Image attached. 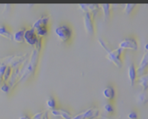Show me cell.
Listing matches in <instances>:
<instances>
[{
  "label": "cell",
  "mask_w": 148,
  "mask_h": 119,
  "mask_svg": "<svg viewBox=\"0 0 148 119\" xmlns=\"http://www.w3.org/2000/svg\"><path fill=\"white\" fill-rule=\"evenodd\" d=\"M25 30H26V28L23 27V28H20L19 30H17L16 32H14L12 34V40H14L16 43H18V44L23 43L24 42L23 36H24Z\"/></svg>",
  "instance_id": "cell-12"
},
{
  "label": "cell",
  "mask_w": 148,
  "mask_h": 119,
  "mask_svg": "<svg viewBox=\"0 0 148 119\" xmlns=\"http://www.w3.org/2000/svg\"><path fill=\"white\" fill-rule=\"evenodd\" d=\"M46 105L49 109L50 110H54L56 109V99L53 98V97H50L47 99L46 101Z\"/></svg>",
  "instance_id": "cell-20"
},
{
  "label": "cell",
  "mask_w": 148,
  "mask_h": 119,
  "mask_svg": "<svg viewBox=\"0 0 148 119\" xmlns=\"http://www.w3.org/2000/svg\"><path fill=\"white\" fill-rule=\"evenodd\" d=\"M136 101L138 104H147V95L146 93V91H140L137 94L136 97Z\"/></svg>",
  "instance_id": "cell-17"
},
{
  "label": "cell",
  "mask_w": 148,
  "mask_h": 119,
  "mask_svg": "<svg viewBox=\"0 0 148 119\" xmlns=\"http://www.w3.org/2000/svg\"><path fill=\"white\" fill-rule=\"evenodd\" d=\"M127 76H128V79L130 81V84L131 86H134L136 80H137V72H136V67L135 65L131 63L128 66V69H127Z\"/></svg>",
  "instance_id": "cell-9"
},
{
  "label": "cell",
  "mask_w": 148,
  "mask_h": 119,
  "mask_svg": "<svg viewBox=\"0 0 148 119\" xmlns=\"http://www.w3.org/2000/svg\"><path fill=\"white\" fill-rule=\"evenodd\" d=\"M19 119H30V118L29 117V116H27V115H22Z\"/></svg>",
  "instance_id": "cell-28"
},
{
  "label": "cell",
  "mask_w": 148,
  "mask_h": 119,
  "mask_svg": "<svg viewBox=\"0 0 148 119\" xmlns=\"http://www.w3.org/2000/svg\"><path fill=\"white\" fill-rule=\"evenodd\" d=\"M102 94H103V97L106 99L113 100L115 98V90H114V88L113 86L108 85L107 87L104 88V90L102 91Z\"/></svg>",
  "instance_id": "cell-13"
},
{
  "label": "cell",
  "mask_w": 148,
  "mask_h": 119,
  "mask_svg": "<svg viewBox=\"0 0 148 119\" xmlns=\"http://www.w3.org/2000/svg\"><path fill=\"white\" fill-rule=\"evenodd\" d=\"M83 24H84V29L88 35L92 36L95 34V24L94 19L92 17V14L90 13H84L83 16Z\"/></svg>",
  "instance_id": "cell-4"
},
{
  "label": "cell",
  "mask_w": 148,
  "mask_h": 119,
  "mask_svg": "<svg viewBox=\"0 0 148 119\" xmlns=\"http://www.w3.org/2000/svg\"><path fill=\"white\" fill-rule=\"evenodd\" d=\"M135 6H136V4H134V3H127V4H126L125 9H124V13H125V15L129 16V15L132 13V11L134 10Z\"/></svg>",
  "instance_id": "cell-21"
},
{
  "label": "cell",
  "mask_w": 148,
  "mask_h": 119,
  "mask_svg": "<svg viewBox=\"0 0 148 119\" xmlns=\"http://www.w3.org/2000/svg\"><path fill=\"white\" fill-rule=\"evenodd\" d=\"M55 33H56V37L62 42H67L72 37L73 30L69 26H68L66 24H62V25H60L56 28Z\"/></svg>",
  "instance_id": "cell-2"
},
{
  "label": "cell",
  "mask_w": 148,
  "mask_h": 119,
  "mask_svg": "<svg viewBox=\"0 0 148 119\" xmlns=\"http://www.w3.org/2000/svg\"><path fill=\"white\" fill-rule=\"evenodd\" d=\"M79 9L82 10L84 13H93V17H95L100 9V5L96 3H81L79 4Z\"/></svg>",
  "instance_id": "cell-8"
},
{
  "label": "cell",
  "mask_w": 148,
  "mask_h": 119,
  "mask_svg": "<svg viewBox=\"0 0 148 119\" xmlns=\"http://www.w3.org/2000/svg\"><path fill=\"white\" fill-rule=\"evenodd\" d=\"M127 118L128 119H138V114L136 111H130L128 114H127Z\"/></svg>",
  "instance_id": "cell-25"
},
{
  "label": "cell",
  "mask_w": 148,
  "mask_h": 119,
  "mask_svg": "<svg viewBox=\"0 0 148 119\" xmlns=\"http://www.w3.org/2000/svg\"><path fill=\"white\" fill-rule=\"evenodd\" d=\"M147 65H148V53L146 52L142 57V59L140 60L138 68L136 69V72H137V77H140L143 75H146L147 72Z\"/></svg>",
  "instance_id": "cell-7"
},
{
  "label": "cell",
  "mask_w": 148,
  "mask_h": 119,
  "mask_svg": "<svg viewBox=\"0 0 148 119\" xmlns=\"http://www.w3.org/2000/svg\"><path fill=\"white\" fill-rule=\"evenodd\" d=\"M36 30V36L38 37H45V36H47V34H48V32H49V30H48V27H46V26H43V27H40V28H38V29H36V30Z\"/></svg>",
  "instance_id": "cell-19"
},
{
  "label": "cell",
  "mask_w": 148,
  "mask_h": 119,
  "mask_svg": "<svg viewBox=\"0 0 148 119\" xmlns=\"http://www.w3.org/2000/svg\"><path fill=\"white\" fill-rule=\"evenodd\" d=\"M121 50H131V51H138L139 44L138 41L134 37H127L121 41L119 44V47Z\"/></svg>",
  "instance_id": "cell-3"
},
{
  "label": "cell",
  "mask_w": 148,
  "mask_h": 119,
  "mask_svg": "<svg viewBox=\"0 0 148 119\" xmlns=\"http://www.w3.org/2000/svg\"><path fill=\"white\" fill-rule=\"evenodd\" d=\"M12 71H13V69L10 66V65H7L5 71H4V73H3V83H7L10 79V77H11V74H12Z\"/></svg>",
  "instance_id": "cell-18"
},
{
  "label": "cell",
  "mask_w": 148,
  "mask_h": 119,
  "mask_svg": "<svg viewBox=\"0 0 148 119\" xmlns=\"http://www.w3.org/2000/svg\"><path fill=\"white\" fill-rule=\"evenodd\" d=\"M0 36L3 37L9 40H12V33L7 29L6 26L0 24Z\"/></svg>",
  "instance_id": "cell-16"
},
{
  "label": "cell",
  "mask_w": 148,
  "mask_h": 119,
  "mask_svg": "<svg viewBox=\"0 0 148 119\" xmlns=\"http://www.w3.org/2000/svg\"><path fill=\"white\" fill-rule=\"evenodd\" d=\"M147 47H148V44H147L145 45V51H147Z\"/></svg>",
  "instance_id": "cell-29"
},
{
  "label": "cell",
  "mask_w": 148,
  "mask_h": 119,
  "mask_svg": "<svg viewBox=\"0 0 148 119\" xmlns=\"http://www.w3.org/2000/svg\"><path fill=\"white\" fill-rule=\"evenodd\" d=\"M24 42L27 43L28 44L31 46H35L37 43L38 37L36 34V30L32 28L26 29L24 31V36H23Z\"/></svg>",
  "instance_id": "cell-5"
},
{
  "label": "cell",
  "mask_w": 148,
  "mask_h": 119,
  "mask_svg": "<svg viewBox=\"0 0 148 119\" xmlns=\"http://www.w3.org/2000/svg\"><path fill=\"white\" fill-rule=\"evenodd\" d=\"M103 110H104V111H105L106 113H108V114H112V113H114V107L113 106L112 104H104V106H103Z\"/></svg>",
  "instance_id": "cell-23"
},
{
  "label": "cell",
  "mask_w": 148,
  "mask_h": 119,
  "mask_svg": "<svg viewBox=\"0 0 148 119\" xmlns=\"http://www.w3.org/2000/svg\"><path fill=\"white\" fill-rule=\"evenodd\" d=\"M51 114L55 117H59L63 119H71L72 116L69 111L62 109H54L51 110Z\"/></svg>",
  "instance_id": "cell-11"
},
{
  "label": "cell",
  "mask_w": 148,
  "mask_h": 119,
  "mask_svg": "<svg viewBox=\"0 0 148 119\" xmlns=\"http://www.w3.org/2000/svg\"><path fill=\"white\" fill-rule=\"evenodd\" d=\"M101 8L103 12V18L104 21H108L110 18V15H111V4L109 3H102L101 5Z\"/></svg>",
  "instance_id": "cell-14"
},
{
  "label": "cell",
  "mask_w": 148,
  "mask_h": 119,
  "mask_svg": "<svg viewBox=\"0 0 148 119\" xmlns=\"http://www.w3.org/2000/svg\"><path fill=\"white\" fill-rule=\"evenodd\" d=\"M99 43L101 44V45L103 47V49L106 51L107 52V57L109 61H111L113 64H114L118 68H121L123 64H122V60H121V53H122V50H121L120 48L115 49L114 51L111 50L109 48V46L107 44V43L101 37L98 38Z\"/></svg>",
  "instance_id": "cell-1"
},
{
  "label": "cell",
  "mask_w": 148,
  "mask_h": 119,
  "mask_svg": "<svg viewBox=\"0 0 148 119\" xmlns=\"http://www.w3.org/2000/svg\"><path fill=\"white\" fill-rule=\"evenodd\" d=\"M137 81H138L139 84L142 87L143 91H147V90L148 88L147 74L143 75V76H140V77H137Z\"/></svg>",
  "instance_id": "cell-15"
},
{
  "label": "cell",
  "mask_w": 148,
  "mask_h": 119,
  "mask_svg": "<svg viewBox=\"0 0 148 119\" xmlns=\"http://www.w3.org/2000/svg\"><path fill=\"white\" fill-rule=\"evenodd\" d=\"M42 114H43V111H40V112H37L36 113L34 116H32L30 119H42Z\"/></svg>",
  "instance_id": "cell-26"
},
{
  "label": "cell",
  "mask_w": 148,
  "mask_h": 119,
  "mask_svg": "<svg viewBox=\"0 0 148 119\" xmlns=\"http://www.w3.org/2000/svg\"><path fill=\"white\" fill-rule=\"evenodd\" d=\"M7 67V64H4V63H1L0 64V85L3 82V73H4V71Z\"/></svg>",
  "instance_id": "cell-24"
},
{
  "label": "cell",
  "mask_w": 148,
  "mask_h": 119,
  "mask_svg": "<svg viewBox=\"0 0 148 119\" xmlns=\"http://www.w3.org/2000/svg\"><path fill=\"white\" fill-rule=\"evenodd\" d=\"M10 89H11V87H10V85L8 83H2L1 85H0L1 91L3 92V93H5V94H8L10 92Z\"/></svg>",
  "instance_id": "cell-22"
},
{
  "label": "cell",
  "mask_w": 148,
  "mask_h": 119,
  "mask_svg": "<svg viewBox=\"0 0 148 119\" xmlns=\"http://www.w3.org/2000/svg\"><path fill=\"white\" fill-rule=\"evenodd\" d=\"M99 110L97 108H90L87 111H84L83 112L75 116L71 119H94L98 117L99 115Z\"/></svg>",
  "instance_id": "cell-6"
},
{
  "label": "cell",
  "mask_w": 148,
  "mask_h": 119,
  "mask_svg": "<svg viewBox=\"0 0 148 119\" xmlns=\"http://www.w3.org/2000/svg\"><path fill=\"white\" fill-rule=\"evenodd\" d=\"M49 16H48V15H42L37 20H36L34 22V24H33V25H32L31 28L34 29V30H36V29H38L40 27H43V26H46L47 27V25L49 24Z\"/></svg>",
  "instance_id": "cell-10"
},
{
  "label": "cell",
  "mask_w": 148,
  "mask_h": 119,
  "mask_svg": "<svg viewBox=\"0 0 148 119\" xmlns=\"http://www.w3.org/2000/svg\"><path fill=\"white\" fill-rule=\"evenodd\" d=\"M42 119H49V117H48V111H43V114H42Z\"/></svg>",
  "instance_id": "cell-27"
}]
</instances>
